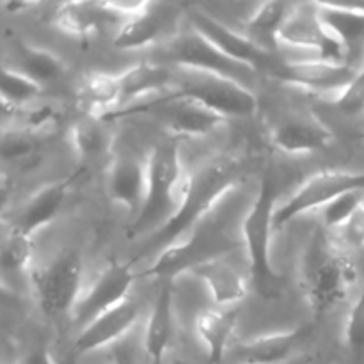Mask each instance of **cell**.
<instances>
[{"mask_svg":"<svg viewBox=\"0 0 364 364\" xmlns=\"http://www.w3.org/2000/svg\"><path fill=\"white\" fill-rule=\"evenodd\" d=\"M242 180L244 166L231 156H220L199 167L194 174H188L180 208L151 235V244L167 247L181 240V237L208 217Z\"/></svg>","mask_w":364,"mask_h":364,"instance_id":"cell-1","label":"cell"},{"mask_svg":"<svg viewBox=\"0 0 364 364\" xmlns=\"http://www.w3.org/2000/svg\"><path fill=\"white\" fill-rule=\"evenodd\" d=\"M276 180L270 169L263 174L258 196L242 223V237L249 263V276L263 301H276L284 291V279L272 263V233L276 215Z\"/></svg>","mask_w":364,"mask_h":364,"instance_id":"cell-2","label":"cell"},{"mask_svg":"<svg viewBox=\"0 0 364 364\" xmlns=\"http://www.w3.org/2000/svg\"><path fill=\"white\" fill-rule=\"evenodd\" d=\"M301 276L315 320H320L347 297L355 267L347 252L331 244L323 231H316L306 247Z\"/></svg>","mask_w":364,"mask_h":364,"instance_id":"cell-3","label":"cell"},{"mask_svg":"<svg viewBox=\"0 0 364 364\" xmlns=\"http://www.w3.org/2000/svg\"><path fill=\"white\" fill-rule=\"evenodd\" d=\"M146 164H148V188H146L141 213L128 226L130 237H137L148 231L155 233L176 213L188 178L181 166L176 141H167L155 146L149 151Z\"/></svg>","mask_w":364,"mask_h":364,"instance_id":"cell-4","label":"cell"},{"mask_svg":"<svg viewBox=\"0 0 364 364\" xmlns=\"http://www.w3.org/2000/svg\"><path fill=\"white\" fill-rule=\"evenodd\" d=\"M132 114H151L162 121L167 130L187 137H203L226 121L203 103L178 95L174 89L169 95H159L156 98L144 100L137 105L116 110L105 121H116Z\"/></svg>","mask_w":364,"mask_h":364,"instance_id":"cell-5","label":"cell"},{"mask_svg":"<svg viewBox=\"0 0 364 364\" xmlns=\"http://www.w3.org/2000/svg\"><path fill=\"white\" fill-rule=\"evenodd\" d=\"M183 75L174 82V91L181 96L196 100L210 110L230 117H247L258 110V96L249 85L213 73L181 70Z\"/></svg>","mask_w":364,"mask_h":364,"instance_id":"cell-6","label":"cell"},{"mask_svg":"<svg viewBox=\"0 0 364 364\" xmlns=\"http://www.w3.org/2000/svg\"><path fill=\"white\" fill-rule=\"evenodd\" d=\"M348 192H364V171L326 169L311 174L283 206H277L274 228L276 231L283 230L297 217L311 210L326 208Z\"/></svg>","mask_w":364,"mask_h":364,"instance_id":"cell-7","label":"cell"},{"mask_svg":"<svg viewBox=\"0 0 364 364\" xmlns=\"http://www.w3.org/2000/svg\"><path fill=\"white\" fill-rule=\"evenodd\" d=\"M82 258L77 251H64L45 269L32 272L36 297L43 313L50 318L71 313L80 301Z\"/></svg>","mask_w":364,"mask_h":364,"instance_id":"cell-8","label":"cell"},{"mask_svg":"<svg viewBox=\"0 0 364 364\" xmlns=\"http://www.w3.org/2000/svg\"><path fill=\"white\" fill-rule=\"evenodd\" d=\"M160 53L167 60L176 64L180 70L220 75V77L231 78L244 85H249L252 75L256 73L224 55L215 45H212L205 36H201L192 27L187 32H181L176 38L171 39L166 48L160 50Z\"/></svg>","mask_w":364,"mask_h":364,"instance_id":"cell-9","label":"cell"},{"mask_svg":"<svg viewBox=\"0 0 364 364\" xmlns=\"http://www.w3.org/2000/svg\"><path fill=\"white\" fill-rule=\"evenodd\" d=\"M230 247V242L217 231H196L187 240H178L162 249L159 259L146 270V276L173 283L181 274L192 272V269L203 262L223 258Z\"/></svg>","mask_w":364,"mask_h":364,"instance_id":"cell-10","label":"cell"},{"mask_svg":"<svg viewBox=\"0 0 364 364\" xmlns=\"http://www.w3.org/2000/svg\"><path fill=\"white\" fill-rule=\"evenodd\" d=\"M279 46L313 52L316 59L345 63L347 50L326 31L316 13L315 2L291 6L279 31Z\"/></svg>","mask_w":364,"mask_h":364,"instance_id":"cell-11","label":"cell"},{"mask_svg":"<svg viewBox=\"0 0 364 364\" xmlns=\"http://www.w3.org/2000/svg\"><path fill=\"white\" fill-rule=\"evenodd\" d=\"M188 23L194 31L205 36L212 45H215L224 55H228L235 63L242 64V66L249 68V70L270 73L279 64V59L274 53H269L259 48V46H256L255 43L245 38L244 32L228 27L217 18L210 16L201 7L191 9Z\"/></svg>","mask_w":364,"mask_h":364,"instance_id":"cell-12","label":"cell"},{"mask_svg":"<svg viewBox=\"0 0 364 364\" xmlns=\"http://www.w3.org/2000/svg\"><path fill=\"white\" fill-rule=\"evenodd\" d=\"M146 2H68L53 14V25L60 32L87 38L110 23L123 25L128 18L144 9Z\"/></svg>","mask_w":364,"mask_h":364,"instance_id":"cell-13","label":"cell"},{"mask_svg":"<svg viewBox=\"0 0 364 364\" xmlns=\"http://www.w3.org/2000/svg\"><path fill=\"white\" fill-rule=\"evenodd\" d=\"M134 281L135 274L132 263L110 262L89 288L87 294L80 297L73 311V322L84 329L92 320L123 304L130 299Z\"/></svg>","mask_w":364,"mask_h":364,"instance_id":"cell-14","label":"cell"},{"mask_svg":"<svg viewBox=\"0 0 364 364\" xmlns=\"http://www.w3.org/2000/svg\"><path fill=\"white\" fill-rule=\"evenodd\" d=\"M358 71L347 63H329V60L311 59L304 60H279L270 71V77L283 84L304 89L309 92H333L334 96L343 91Z\"/></svg>","mask_w":364,"mask_h":364,"instance_id":"cell-15","label":"cell"},{"mask_svg":"<svg viewBox=\"0 0 364 364\" xmlns=\"http://www.w3.org/2000/svg\"><path fill=\"white\" fill-rule=\"evenodd\" d=\"M139 318V304L134 299H128L123 304L114 308L112 311L98 316L89 326H85L75 338L70 348L71 358H82L85 354L105 348L116 341L123 340Z\"/></svg>","mask_w":364,"mask_h":364,"instance_id":"cell-16","label":"cell"},{"mask_svg":"<svg viewBox=\"0 0 364 364\" xmlns=\"http://www.w3.org/2000/svg\"><path fill=\"white\" fill-rule=\"evenodd\" d=\"M315 323L308 322L290 331L263 334V336L244 340L230 350L238 364H281L291 358L295 350L313 333Z\"/></svg>","mask_w":364,"mask_h":364,"instance_id":"cell-17","label":"cell"},{"mask_svg":"<svg viewBox=\"0 0 364 364\" xmlns=\"http://www.w3.org/2000/svg\"><path fill=\"white\" fill-rule=\"evenodd\" d=\"M107 187L112 201L124 206L132 220H135L144 205L148 188V164H142L135 156H116L109 169Z\"/></svg>","mask_w":364,"mask_h":364,"instance_id":"cell-18","label":"cell"},{"mask_svg":"<svg viewBox=\"0 0 364 364\" xmlns=\"http://www.w3.org/2000/svg\"><path fill=\"white\" fill-rule=\"evenodd\" d=\"M78 174H80V171L64 178V180H59L55 183H50L46 187L39 188L32 196L31 201L25 205V208L21 210L20 217H18L11 230L32 238L39 230L52 224L55 217L59 215L60 208L64 205V199H66L68 192H70L71 185L75 183Z\"/></svg>","mask_w":364,"mask_h":364,"instance_id":"cell-19","label":"cell"},{"mask_svg":"<svg viewBox=\"0 0 364 364\" xmlns=\"http://www.w3.org/2000/svg\"><path fill=\"white\" fill-rule=\"evenodd\" d=\"M272 141L281 151L290 155H306L329 148L334 141V134L318 117L297 116L283 121L274 130Z\"/></svg>","mask_w":364,"mask_h":364,"instance_id":"cell-20","label":"cell"},{"mask_svg":"<svg viewBox=\"0 0 364 364\" xmlns=\"http://www.w3.org/2000/svg\"><path fill=\"white\" fill-rule=\"evenodd\" d=\"M191 274L205 284L212 301L223 309L240 308L238 304L247 295L245 279L224 258H213L199 263L196 269H192Z\"/></svg>","mask_w":364,"mask_h":364,"instance_id":"cell-21","label":"cell"},{"mask_svg":"<svg viewBox=\"0 0 364 364\" xmlns=\"http://www.w3.org/2000/svg\"><path fill=\"white\" fill-rule=\"evenodd\" d=\"M162 4L148 2L142 11L119 25L114 45L121 50H139L151 46L166 34L167 13Z\"/></svg>","mask_w":364,"mask_h":364,"instance_id":"cell-22","label":"cell"},{"mask_svg":"<svg viewBox=\"0 0 364 364\" xmlns=\"http://www.w3.org/2000/svg\"><path fill=\"white\" fill-rule=\"evenodd\" d=\"M77 103L87 117L105 121L121 107V85L117 75L100 71L85 75L78 85Z\"/></svg>","mask_w":364,"mask_h":364,"instance_id":"cell-23","label":"cell"},{"mask_svg":"<svg viewBox=\"0 0 364 364\" xmlns=\"http://www.w3.org/2000/svg\"><path fill=\"white\" fill-rule=\"evenodd\" d=\"M240 308L205 309L196 320V331L206 350V364H223L230 352V341Z\"/></svg>","mask_w":364,"mask_h":364,"instance_id":"cell-24","label":"cell"},{"mask_svg":"<svg viewBox=\"0 0 364 364\" xmlns=\"http://www.w3.org/2000/svg\"><path fill=\"white\" fill-rule=\"evenodd\" d=\"M121 85V107L137 105L144 102L153 92H162L164 89L173 85V73L162 64L153 63H139L135 66L127 68L117 75ZM117 109V110H119Z\"/></svg>","mask_w":364,"mask_h":364,"instance_id":"cell-25","label":"cell"},{"mask_svg":"<svg viewBox=\"0 0 364 364\" xmlns=\"http://www.w3.org/2000/svg\"><path fill=\"white\" fill-rule=\"evenodd\" d=\"M174 329V294L173 284L164 283L155 299L149 318L146 322L144 348L151 364H162Z\"/></svg>","mask_w":364,"mask_h":364,"instance_id":"cell-26","label":"cell"},{"mask_svg":"<svg viewBox=\"0 0 364 364\" xmlns=\"http://www.w3.org/2000/svg\"><path fill=\"white\" fill-rule=\"evenodd\" d=\"M315 7L326 31L347 52L364 38V6L361 4L315 2Z\"/></svg>","mask_w":364,"mask_h":364,"instance_id":"cell-27","label":"cell"},{"mask_svg":"<svg viewBox=\"0 0 364 364\" xmlns=\"http://www.w3.org/2000/svg\"><path fill=\"white\" fill-rule=\"evenodd\" d=\"M290 9L291 6H288L287 2H277V0L259 4L245 21V38L269 53L279 50V31Z\"/></svg>","mask_w":364,"mask_h":364,"instance_id":"cell-28","label":"cell"},{"mask_svg":"<svg viewBox=\"0 0 364 364\" xmlns=\"http://www.w3.org/2000/svg\"><path fill=\"white\" fill-rule=\"evenodd\" d=\"M16 52L21 64L20 71L28 75L38 84L43 85L46 82L57 80L66 73V64L57 53L50 52V50L27 45V43H18Z\"/></svg>","mask_w":364,"mask_h":364,"instance_id":"cell-29","label":"cell"},{"mask_svg":"<svg viewBox=\"0 0 364 364\" xmlns=\"http://www.w3.org/2000/svg\"><path fill=\"white\" fill-rule=\"evenodd\" d=\"M0 91H2V100L6 107H16L20 103L31 102L36 100L43 92V85L32 80L28 75H25L20 70H9L4 68L2 70V84H0Z\"/></svg>","mask_w":364,"mask_h":364,"instance_id":"cell-30","label":"cell"},{"mask_svg":"<svg viewBox=\"0 0 364 364\" xmlns=\"http://www.w3.org/2000/svg\"><path fill=\"white\" fill-rule=\"evenodd\" d=\"M95 121L98 119L89 117L87 121H80L71 128V144L82 162H91L98 159L105 148V135Z\"/></svg>","mask_w":364,"mask_h":364,"instance_id":"cell-31","label":"cell"},{"mask_svg":"<svg viewBox=\"0 0 364 364\" xmlns=\"http://www.w3.org/2000/svg\"><path fill=\"white\" fill-rule=\"evenodd\" d=\"M345 343L350 364H364V287L347 316Z\"/></svg>","mask_w":364,"mask_h":364,"instance_id":"cell-32","label":"cell"},{"mask_svg":"<svg viewBox=\"0 0 364 364\" xmlns=\"http://www.w3.org/2000/svg\"><path fill=\"white\" fill-rule=\"evenodd\" d=\"M32 238L11 230L4 242L2 265L6 270H27L32 255Z\"/></svg>","mask_w":364,"mask_h":364,"instance_id":"cell-33","label":"cell"},{"mask_svg":"<svg viewBox=\"0 0 364 364\" xmlns=\"http://www.w3.org/2000/svg\"><path fill=\"white\" fill-rule=\"evenodd\" d=\"M364 203V192H348L322 208V219L329 230H341L352 213Z\"/></svg>","mask_w":364,"mask_h":364,"instance_id":"cell-34","label":"cell"},{"mask_svg":"<svg viewBox=\"0 0 364 364\" xmlns=\"http://www.w3.org/2000/svg\"><path fill=\"white\" fill-rule=\"evenodd\" d=\"M333 102L347 116H364V68L355 73L343 91L334 96Z\"/></svg>","mask_w":364,"mask_h":364,"instance_id":"cell-35","label":"cell"},{"mask_svg":"<svg viewBox=\"0 0 364 364\" xmlns=\"http://www.w3.org/2000/svg\"><path fill=\"white\" fill-rule=\"evenodd\" d=\"M341 238L348 247L363 249L364 247V203L352 213L350 219L341 228Z\"/></svg>","mask_w":364,"mask_h":364,"instance_id":"cell-36","label":"cell"},{"mask_svg":"<svg viewBox=\"0 0 364 364\" xmlns=\"http://www.w3.org/2000/svg\"><path fill=\"white\" fill-rule=\"evenodd\" d=\"M34 153V144L31 139L23 135H13L4 139V159L6 160H23Z\"/></svg>","mask_w":364,"mask_h":364,"instance_id":"cell-37","label":"cell"},{"mask_svg":"<svg viewBox=\"0 0 364 364\" xmlns=\"http://www.w3.org/2000/svg\"><path fill=\"white\" fill-rule=\"evenodd\" d=\"M57 117H59V110L53 109L52 105H41L31 112V116H28V124H31L34 130H39V128H46L55 124Z\"/></svg>","mask_w":364,"mask_h":364,"instance_id":"cell-38","label":"cell"},{"mask_svg":"<svg viewBox=\"0 0 364 364\" xmlns=\"http://www.w3.org/2000/svg\"><path fill=\"white\" fill-rule=\"evenodd\" d=\"M21 364H55L52 354H50L48 345H38V347L32 348L27 354V358L23 359Z\"/></svg>","mask_w":364,"mask_h":364,"instance_id":"cell-39","label":"cell"},{"mask_svg":"<svg viewBox=\"0 0 364 364\" xmlns=\"http://www.w3.org/2000/svg\"><path fill=\"white\" fill-rule=\"evenodd\" d=\"M32 6H34V4H27V2H7V4H4V7H6L9 13H14V14H16L18 11H21V9H31Z\"/></svg>","mask_w":364,"mask_h":364,"instance_id":"cell-40","label":"cell"},{"mask_svg":"<svg viewBox=\"0 0 364 364\" xmlns=\"http://www.w3.org/2000/svg\"><path fill=\"white\" fill-rule=\"evenodd\" d=\"M171 364H191V363H187V361H185V359L174 358V359H173V363H171Z\"/></svg>","mask_w":364,"mask_h":364,"instance_id":"cell-41","label":"cell"},{"mask_svg":"<svg viewBox=\"0 0 364 364\" xmlns=\"http://www.w3.org/2000/svg\"><path fill=\"white\" fill-rule=\"evenodd\" d=\"M112 364H124V361H123V359H116V361H114Z\"/></svg>","mask_w":364,"mask_h":364,"instance_id":"cell-42","label":"cell"},{"mask_svg":"<svg viewBox=\"0 0 364 364\" xmlns=\"http://www.w3.org/2000/svg\"><path fill=\"white\" fill-rule=\"evenodd\" d=\"M363 68H364V64H363Z\"/></svg>","mask_w":364,"mask_h":364,"instance_id":"cell-43","label":"cell"}]
</instances>
